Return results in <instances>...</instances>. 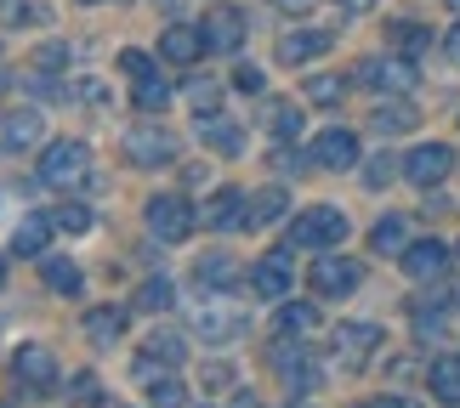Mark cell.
<instances>
[{
    "instance_id": "f907efd6",
    "label": "cell",
    "mask_w": 460,
    "mask_h": 408,
    "mask_svg": "<svg viewBox=\"0 0 460 408\" xmlns=\"http://www.w3.org/2000/svg\"><path fill=\"white\" fill-rule=\"evenodd\" d=\"M234 408H256V403H251V397H239V403H234Z\"/></svg>"
},
{
    "instance_id": "d6a6232c",
    "label": "cell",
    "mask_w": 460,
    "mask_h": 408,
    "mask_svg": "<svg viewBox=\"0 0 460 408\" xmlns=\"http://www.w3.org/2000/svg\"><path fill=\"white\" fill-rule=\"evenodd\" d=\"M137 85V114H159L171 102V85L159 80V74H143V80H131Z\"/></svg>"
},
{
    "instance_id": "7dc6e473",
    "label": "cell",
    "mask_w": 460,
    "mask_h": 408,
    "mask_svg": "<svg viewBox=\"0 0 460 408\" xmlns=\"http://www.w3.org/2000/svg\"><path fill=\"white\" fill-rule=\"evenodd\" d=\"M335 6H341V12H369L376 0H335Z\"/></svg>"
},
{
    "instance_id": "3957f363",
    "label": "cell",
    "mask_w": 460,
    "mask_h": 408,
    "mask_svg": "<svg viewBox=\"0 0 460 408\" xmlns=\"http://www.w3.org/2000/svg\"><path fill=\"white\" fill-rule=\"evenodd\" d=\"M193 227H199V210H193L182 193H154L148 199V233L159 244H182Z\"/></svg>"
},
{
    "instance_id": "2e32d148",
    "label": "cell",
    "mask_w": 460,
    "mask_h": 408,
    "mask_svg": "<svg viewBox=\"0 0 460 408\" xmlns=\"http://www.w3.org/2000/svg\"><path fill=\"white\" fill-rule=\"evenodd\" d=\"M159 57L165 63H199L205 57V29L199 23H171L159 34Z\"/></svg>"
},
{
    "instance_id": "4fadbf2b",
    "label": "cell",
    "mask_w": 460,
    "mask_h": 408,
    "mask_svg": "<svg viewBox=\"0 0 460 408\" xmlns=\"http://www.w3.org/2000/svg\"><path fill=\"white\" fill-rule=\"evenodd\" d=\"M126 159H131V165H171V159H176V136L159 131V126H143V131L126 136Z\"/></svg>"
},
{
    "instance_id": "52a82bcc",
    "label": "cell",
    "mask_w": 460,
    "mask_h": 408,
    "mask_svg": "<svg viewBox=\"0 0 460 408\" xmlns=\"http://www.w3.org/2000/svg\"><path fill=\"white\" fill-rule=\"evenodd\" d=\"M358 85L364 91L403 97V91H415V68H410V57H369V63H358Z\"/></svg>"
},
{
    "instance_id": "cb8c5ba5",
    "label": "cell",
    "mask_w": 460,
    "mask_h": 408,
    "mask_svg": "<svg viewBox=\"0 0 460 408\" xmlns=\"http://www.w3.org/2000/svg\"><path fill=\"white\" fill-rule=\"evenodd\" d=\"M386 40H393V51H403V57H420V51L432 46V29H420L415 17H398V23H386Z\"/></svg>"
},
{
    "instance_id": "9a60e30c",
    "label": "cell",
    "mask_w": 460,
    "mask_h": 408,
    "mask_svg": "<svg viewBox=\"0 0 460 408\" xmlns=\"http://www.w3.org/2000/svg\"><path fill=\"white\" fill-rule=\"evenodd\" d=\"M40 136H46V114H34V109L0 119V148H6V153H29V148H40Z\"/></svg>"
},
{
    "instance_id": "d590c367",
    "label": "cell",
    "mask_w": 460,
    "mask_h": 408,
    "mask_svg": "<svg viewBox=\"0 0 460 408\" xmlns=\"http://www.w3.org/2000/svg\"><path fill=\"white\" fill-rule=\"evenodd\" d=\"M268 131H273L279 142H296V136H302V114H296L290 102H273V114H268Z\"/></svg>"
},
{
    "instance_id": "5bb4252c",
    "label": "cell",
    "mask_w": 460,
    "mask_h": 408,
    "mask_svg": "<svg viewBox=\"0 0 460 408\" xmlns=\"http://www.w3.org/2000/svg\"><path fill=\"white\" fill-rule=\"evenodd\" d=\"M199 29H205V51H239V40H244V12L210 6Z\"/></svg>"
},
{
    "instance_id": "30bf717a",
    "label": "cell",
    "mask_w": 460,
    "mask_h": 408,
    "mask_svg": "<svg viewBox=\"0 0 460 408\" xmlns=\"http://www.w3.org/2000/svg\"><path fill=\"white\" fill-rule=\"evenodd\" d=\"M273 369H279V380H285L290 386V392H313V386H318V363L307 358V346L302 341H279L273 346Z\"/></svg>"
},
{
    "instance_id": "277c9868",
    "label": "cell",
    "mask_w": 460,
    "mask_h": 408,
    "mask_svg": "<svg viewBox=\"0 0 460 408\" xmlns=\"http://www.w3.org/2000/svg\"><path fill=\"white\" fill-rule=\"evenodd\" d=\"M92 176V148L85 142H51L46 159H40V182L46 187H75Z\"/></svg>"
},
{
    "instance_id": "836d02e7",
    "label": "cell",
    "mask_w": 460,
    "mask_h": 408,
    "mask_svg": "<svg viewBox=\"0 0 460 408\" xmlns=\"http://www.w3.org/2000/svg\"><path fill=\"white\" fill-rule=\"evenodd\" d=\"M137 307H143V312H165V307H176V283H171V278H148L143 290H137Z\"/></svg>"
},
{
    "instance_id": "1f68e13d",
    "label": "cell",
    "mask_w": 460,
    "mask_h": 408,
    "mask_svg": "<svg viewBox=\"0 0 460 408\" xmlns=\"http://www.w3.org/2000/svg\"><path fill=\"white\" fill-rule=\"evenodd\" d=\"M307 329H318V307L285 300V307H279V334H307Z\"/></svg>"
},
{
    "instance_id": "44dd1931",
    "label": "cell",
    "mask_w": 460,
    "mask_h": 408,
    "mask_svg": "<svg viewBox=\"0 0 460 408\" xmlns=\"http://www.w3.org/2000/svg\"><path fill=\"white\" fill-rule=\"evenodd\" d=\"M244 216H251V204H244V193L239 187H217L210 193V204H205V227H244Z\"/></svg>"
},
{
    "instance_id": "f35d334b",
    "label": "cell",
    "mask_w": 460,
    "mask_h": 408,
    "mask_svg": "<svg viewBox=\"0 0 460 408\" xmlns=\"http://www.w3.org/2000/svg\"><path fill=\"white\" fill-rule=\"evenodd\" d=\"M398 170H403V165H398L393 153H376V159H369V165H364V182H369V187H386V182H393Z\"/></svg>"
},
{
    "instance_id": "bcb514c9",
    "label": "cell",
    "mask_w": 460,
    "mask_h": 408,
    "mask_svg": "<svg viewBox=\"0 0 460 408\" xmlns=\"http://www.w3.org/2000/svg\"><path fill=\"white\" fill-rule=\"evenodd\" d=\"M369 408H420V403H415V397H376Z\"/></svg>"
},
{
    "instance_id": "7c38bea8",
    "label": "cell",
    "mask_w": 460,
    "mask_h": 408,
    "mask_svg": "<svg viewBox=\"0 0 460 408\" xmlns=\"http://www.w3.org/2000/svg\"><path fill=\"white\" fill-rule=\"evenodd\" d=\"M313 159H318L324 170H352L364 153H358V136H352V131L330 126V131H318V142H313Z\"/></svg>"
},
{
    "instance_id": "f5cc1de1",
    "label": "cell",
    "mask_w": 460,
    "mask_h": 408,
    "mask_svg": "<svg viewBox=\"0 0 460 408\" xmlns=\"http://www.w3.org/2000/svg\"><path fill=\"white\" fill-rule=\"evenodd\" d=\"M449 12H460V0H449Z\"/></svg>"
},
{
    "instance_id": "484cf974",
    "label": "cell",
    "mask_w": 460,
    "mask_h": 408,
    "mask_svg": "<svg viewBox=\"0 0 460 408\" xmlns=\"http://www.w3.org/2000/svg\"><path fill=\"white\" fill-rule=\"evenodd\" d=\"M369 126H376L381 136H403V131H415V126H420V114L410 109V102H381Z\"/></svg>"
},
{
    "instance_id": "d6986e66",
    "label": "cell",
    "mask_w": 460,
    "mask_h": 408,
    "mask_svg": "<svg viewBox=\"0 0 460 408\" xmlns=\"http://www.w3.org/2000/svg\"><path fill=\"white\" fill-rule=\"evenodd\" d=\"M251 290L268 295V300L290 295V256H285V250H279V256H261L256 267H251Z\"/></svg>"
},
{
    "instance_id": "e0dca14e",
    "label": "cell",
    "mask_w": 460,
    "mask_h": 408,
    "mask_svg": "<svg viewBox=\"0 0 460 408\" xmlns=\"http://www.w3.org/2000/svg\"><path fill=\"white\" fill-rule=\"evenodd\" d=\"M193 278H199V290H239V283L251 278V273H244L234 256L210 250V256H199V261H193Z\"/></svg>"
},
{
    "instance_id": "6da1fadb",
    "label": "cell",
    "mask_w": 460,
    "mask_h": 408,
    "mask_svg": "<svg viewBox=\"0 0 460 408\" xmlns=\"http://www.w3.org/2000/svg\"><path fill=\"white\" fill-rule=\"evenodd\" d=\"M188 317H193V334H205L210 346H234V341H244V329H251V312L234 300V290H205V300Z\"/></svg>"
},
{
    "instance_id": "816d5d0a",
    "label": "cell",
    "mask_w": 460,
    "mask_h": 408,
    "mask_svg": "<svg viewBox=\"0 0 460 408\" xmlns=\"http://www.w3.org/2000/svg\"><path fill=\"white\" fill-rule=\"evenodd\" d=\"M0 283H6V261H0Z\"/></svg>"
},
{
    "instance_id": "8d00e7d4",
    "label": "cell",
    "mask_w": 460,
    "mask_h": 408,
    "mask_svg": "<svg viewBox=\"0 0 460 408\" xmlns=\"http://www.w3.org/2000/svg\"><path fill=\"white\" fill-rule=\"evenodd\" d=\"M347 85L335 74H307V102H318V109H330V102H341Z\"/></svg>"
},
{
    "instance_id": "ee69618b",
    "label": "cell",
    "mask_w": 460,
    "mask_h": 408,
    "mask_svg": "<svg viewBox=\"0 0 460 408\" xmlns=\"http://www.w3.org/2000/svg\"><path fill=\"white\" fill-rule=\"evenodd\" d=\"M63 63H68V46H46L40 57H34V68H40V74H58Z\"/></svg>"
},
{
    "instance_id": "83f0119b",
    "label": "cell",
    "mask_w": 460,
    "mask_h": 408,
    "mask_svg": "<svg viewBox=\"0 0 460 408\" xmlns=\"http://www.w3.org/2000/svg\"><path fill=\"white\" fill-rule=\"evenodd\" d=\"M285 187H261L256 199H251V216H244V227H273L279 216H285Z\"/></svg>"
},
{
    "instance_id": "ba28073f",
    "label": "cell",
    "mask_w": 460,
    "mask_h": 408,
    "mask_svg": "<svg viewBox=\"0 0 460 408\" xmlns=\"http://www.w3.org/2000/svg\"><path fill=\"white\" fill-rule=\"evenodd\" d=\"M449 170H455V148H444V142H427V148L403 153V176H410L415 187H438Z\"/></svg>"
},
{
    "instance_id": "e575fe53",
    "label": "cell",
    "mask_w": 460,
    "mask_h": 408,
    "mask_svg": "<svg viewBox=\"0 0 460 408\" xmlns=\"http://www.w3.org/2000/svg\"><path fill=\"white\" fill-rule=\"evenodd\" d=\"M182 91H188V102H193V109H199V119H210V114L222 109V91H217V80H199V74H193V80L182 85Z\"/></svg>"
},
{
    "instance_id": "60d3db41",
    "label": "cell",
    "mask_w": 460,
    "mask_h": 408,
    "mask_svg": "<svg viewBox=\"0 0 460 408\" xmlns=\"http://www.w3.org/2000/svg\"><path fill=\"white\" fill-rule=\"evenodd\" d=\"M68 397H75L80 408H92V403L102 397V392H97V375H92V369H80V375L68 380Z\"/></svg>"
},
{
    "instance_id": "ac0fdd59",
    "label": "cell",
    "mask_w": 460,
    "mask_h": 408,
    "mask_svg": "<svg viewBox=\"0 0 460 408\" xmlns=\"http://www.w3.org/2000/svg\"><path fill=\"white\" fill-rule=\"evenodd\" d=\"M403 261V273L410 278H444V267H449V244H438V239H420V244H410V250L398 256Z\"/></svg>"
},
{
    "instance_id": "ab89813d",
    "label": "cell",
    "mask_w": 460,
    "mask_h": 408,
    "mask_svg": "<svg viewBox=\"0 0 460 408\" xmlns=\"http://www.w3.org/2000/svg\"><path fill=\"white\" fill-rule=\"evenodd\" d=\"M205 142L217 153H239V131L234 126H217V119H205Z\"/></svg>"
},
{
    "instance_id": "db71d44e",
    "label": "cell",
    "mask_w": 460,
    "mask_h": 408,
    "mask_svg": "<svg viewBox=\"0 0 460 408\" xmlns=\"http://www.w3.org/2000/svg\"><path fill=\"white\" fill-rule=\"evenodd\" d=\"M85 6H97V0H85Z\"/></svg>"
},
{
    "instance_id": "5b68a950",
    "label": "cell",
    "mask_w": 460,
    "mask_h": 408,
    "mask_svg": "<svg viewBox=\"0 0 460 408\" xmlns=\"http://www.w3.org/2000/svg\"><path fill=\"white\" fill-rule=\"evenodd\" d=\"M307 283H313L318 295H352V290H358V283H364V267H358V261H352V256H335V250H324V256L313 261Z\"/></svg>"
},
{
    "instance_id": "7bdbcfd3",
    "label": "cell",
    "mask_w": 460,
    "mask_h": 408,
    "mask_svg": "<svg viewBox=\"0 0 460 408\" xmlns=\"http://www.w3.org/2000/svg\"><path fill=\"white\" fill-rule=\"evenodd\" d=\"M119 68H126L131 80H143V74H154V57L148 51H119Z\"/></svg>"
},
{
    "instance_id": "74e56055",
    "label": "cell",
    "mask_w": 460,
    "mask_h": 408,
    "mask_svg": "<svg viewBox=\"0 0 460 408\" xmlns=\"http://www.w3.org/2000/svg\"><path fill=\"white\" fill-rule=\"evenodd\" d=\"M51 221H58L63 233H85V227H92V210H85V204H75V199H63L58 210H51Z\"/></svg>"
},
{
    "instance_id": "9c48e42d",
    "label": "cell",
    "mask_w": 460,
    "mask_h": 408,
    "mask_svg": "<svg viewBox=\"0 0 460 408\" xmlns=\"http://www.w3.org/2000/svg\"><path fill=\"white\" fill-rule=\"evenodd\" d=\"M330 346H335V358H341V369H364L381 346V329L376 324H341Z\"/></svg>"
},
{
    "instance_id": "f1b7e54d",
    "label": "cell",
    "mask_w": 460,
    "mask_h": 408,
    "mask_svg": "<svg viewBox=\"0 0 460 408\" xmlns=\"http://www.w3.org/2000/svg\"><path fill=\"white\" fill-rule=\"evenodd\" d=\"M143 352H148V358H154L159 369H176V363L188 358V341H182V334H171V329H154Z\"/></svg>"
},
{
    "instance_id": "681fc988",
    "label": "cell",
    "mask_w": 460,
    "mask_h": 408,
    "mask_svg": "<svg viewBox=\"0 0 460 408\" xmlns=\"http://www.w3.org/2000/svg\"><path fill=\"white\" fill-rule=\"evenodd\" d=\"M6 85H12V68H0V91H6Z\"/></svg>"
},
{
    "instance_id": "8fae6325",
    "label": "cell",
    "mask_w": 460,
    "mask_h": 408,
    "mask_svg": "<svg viewBox=\"0 0 460 408\" xmlns=\"http://www.w3.org/2000/svg\"><path fill=\"white\" fill-rule=\"evenodd\" d=\"M330 46H335L330 29H290V34H279V63L302 68V63H313V57H324Z\"/></svg>"
},
{
    "instance_id": "7a4b0ae2",
    "label": "cell",
    "mask_w": 460,
    "mask_h": 408,
    "mask_svg": "<svg viewBox=\"0 0 460 408\" xmlns=\"http://www.w3.org/2000/svg\"><path fill=\"white\" fill-rule=\"evenodd\" d=\"M341 239H347V216L330 210V204H313V210H302V216L290 221L285 250H330V244H341Z\"/></svg>"
},
{
    "instance_id": "4dcf8cb0",
    "label": "cell",
    "mask_w": 460,
    "mask_h": 408,
    "mask_svg": "<svg viewBox=\"0 0 460 408\" xmlns=\"http://www.w3.org/2000/svg\"><path fill=\"white\" fill-rule=\"evenodd\" d=\"M40 278H46V290L51 295H80V267H75V261H63V256H51L46 261V267H40Z\"/></svg>"
},
{
    "instance_id": "603a6c76",
    "label": "cell",
    "mask_w": 460,
    "mask_h": 408,
    "mask_svg": "<svg viewBox=\"0 0 460 408\" xmlns=\"http://www.w3.org/2000/svg\"><path fill=\"white\" fill-rule=\"evenodd\" d=\"M369 250L403 256V250H410V221H403V216H381L376 227H369Z\"/></svg>"
},
{
    "instance_id": "b9f144b4",
    "label": "cell",
    "mask_w": 460,
    "mask_h": 408,
    "mask_svg": "<svg viewBox=\"0 0 460 408\" xmlns=\"http://www.w3.org/2000/svg\"><path fill=\"white\" fill-rule=\"evenodd\" d=\"M234 85H239L244 97H261V91H268V74H261V68H251V63H244L239 74H234Z\"/></svg>"
},
{
    "instance_id": "c3c4849f",
    "label": "cell",
    "mask_w": 460,
    "mask_h": 408,
    "mask_svg": "<svg viewBox=\"0 0 460 408\" xmlns=\"http://www.w3.org/2000/svg\"><path fill=\"white\" fill-rule=\"evenodd\" d=\"M273 6H279V12H307L313 0H273Z\"/></svg>"
},
{
    "instance_id": "d4e9b609",
    "label": "cell",
    "mask_w": 460,
    "mask_h": 408,
    "mask_svg": "<svg viewBox=\"0 0 460 408\" xmlns=\"http://www.w3.org/2000/svg\"><path fill=\"white\" fill-rule=\"evenodd\" d=\"M51 227H58L51 216H23V221H17V233H12V250L17 256H40L46 239H51Z\"/></svg>"
},
{
    "instance_id": "f6af8a7d",
    "label": "cell",
    "mask_w": 460,
    "mask_h": 408,
    "mask_svg": "<svg viewBox=\"0 0 460 408\" xmlns=\"http://www.w3.org/2000/svg\"><path fill=\"white\" fill-rule=\"evenodd\" d=\"M444 57H449V63H455V68H460V23H455V29H449V34H444Z\"/></svg>"
},
{
    "instance_id": "7402d4cb",
    "label": "cell",
    "mask_w": 460,
    "mask_h": 408,
    "mask_svg": "<svg viewBox=\"0 0 460 408\" xmlns=\"http://www.w3.org/2000/svg\"><path fill=\"white\" fill-rule=\"evenodd\" d=\"M80 329H85V341H92V346H114L119 334H126V307H92Z\"/></svg>"
},
{
    "instance_id": "ffe728a7",
    "label": "cell",
    "mask_w": 460,
    "mask_h": 408,
    "mask_svg": "<svg viewBox=\"0 0 460 408\" xmlns=\"http://www.w3.org/2000/svg\"><path fill=\"white\" fill-rule=\"evenodd\" d=\"M137 380H143V392H148L154 408H182V403H188V392L165 375V369L154 375V358H148V352H143V363H137Z\"/></svg>"
},
{
    "instance_id": "8992f818",
    "label": "cell",
    "mask_w": 460,
    "mask_h": 408,
    "mask_svg": "<svg viewBox=\"0 0 460 408\" xmlns=\"http://www.w3.org/2000/svg\"><path fill=\"white\" fill-rule=\"evenodd\" d=\"M12 375H17V386H29V392H51V386L63 380L51 346H40V341H29V346L12 352Z\"/></svg>"
},
{
    "instance_id": "f546056e",
    "label": "cell",
    "mask_w": 460,
    "mask_h": 408,
    "mask_svg": "<svg viewBox=\"0 0 460 408\" xmlns=\"http://www.w3.org/2000/svg\"><path fill=\"white\" fill-rule=\"evenodd\" d=\"M427 380H432V397L438 403H460V352H455V358H438Z\"/></svg>"
},
{
    "instance_id": "4316f807",
    "label": "cell",
    "mask_w": 460,
    "mask_h": 408,
    "mask_svg": "<svg viewBox=\"0 0 460 408\" xmlns=\"http://www.w3.org/2000/svg\"><path fill=\"white\" fill-rule=\"evenodd\" d=\"M0 23L6 29H40V23H51V12L40 0H0Z\"/></svg>"
}]
</instances>
